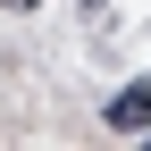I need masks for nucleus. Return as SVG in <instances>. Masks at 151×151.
<instances>
[{
	"label": "nucleus",
	"instance_id": "obj_3",
	"mask_svg": "<svg viewBox=\"0 0 151 151\" xmlns=\"http://www.w3.org/2000/svg\"><path fill=\"white\" fill-rule=\"evenodd\" d=\"M84 9H109V0H84Z\"/></svg>",
	"mask_w": 151,
	"mask_h": 151
},
{
	"label": "nucleus",
	"instance_id": "obj_4",
	"mask_svg": "<svg viewBox=\"0 0 151 151\" xmlns=\"http://www.w3.org/2000/svg\"><path fill=\"white\" fill-rule=\"evenodd\" d=\"M143 134H151V126H143Z\"/></svg>",
	"mask_w": 151,
	"mask_h": 151
},
{
	"label": "nucleus",
	"instance_id": "obj_1",
	"mask_svg": "<svg viewBox=\"0 0 151 151\" xmlns=\"http://www.w3.org/2000/svg\"><path fill=\"white\" fill-rule=\"evenodd\" d=\"M101 126H109V134H143V126H151V76H134V84L101 109Z\"/></svg>",
	"mask_w": 151,
	"mask_h": 151
},
{
	"label": "nucleus",
	"instance_id": "obj_2",
	"mask_svg": "<svg viewBox=\"0 0 151 151\" xmlns=\"http://www.w3.org/2000/svg\"><path fill=\"white\" fill-rule=\"evenodd\" d=\"M0 9H42V0H0Z\"/></svg>",
	"mask_w": 151,
	"mask_h": 151
}]
</instances>
